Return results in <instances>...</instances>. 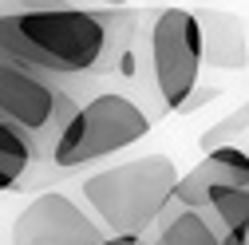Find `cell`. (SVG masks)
Here are the masks:
<instances>
[{
	"instance_id": "6da1fadb",
	"label": "cell",
	"mask_w": 249,
	"mask_h": 245,
	"mask_svg": "<svg viewBox=\"0 0 249 245\" xmlns=\"http://www.w3.org/2000/svg\"><path fill=\"white\" fill-rule=\"evenodd\" d=\"M0 52L55 79H95L107 59L103 8H48L0 16Z\"/></svg>"
},
{
	"instance_id": "7a4b0ae2",
	"label": "cell",
	"mask_w": 249,
	"mask_h": 245,
	"mask_svg": "<svg viewBox=\"0 0 249 245\" xmlns=\"http://www.w3.org/2000/svg\"><path fill=\"white\" fill-rule=\"evenodd\" d=\"M174 186H178L174 162L166 155H146V158H131L83 178L79 190L95 213V222L111 237L115 233L146 237L159 226L162 210L174 202Z\"/></svg>"
},
{
	"instance_id": "3957f363",
	"label": "cell",
	"mask_w": 249,
	"mask_h": 245,
	"mask_svg": "<svg viewBox=\"0 0 249 245\" xmlns=\"http://www.w3.org/2000/svg\"><path fill=\"white\" fill-rule=\"evenodd\" d=\"M150 127H154V115L139 99H131L127 91H95L91 99L75 107L64 135L55 139L48 162L55 170H79L95 158L135 146L139 139L150 135Z\"/></svg>"
},
{
	"instance_id": "277c9868",
	"label": "cell",
	"mask_w": 249,
	"mask_h": 245,
	"mask_svg": "<svg viewBox=\"0 0 249 245\" xmlns=\"http://www.w3.org/2000/svg\"><path fill=\"white\" fill-rule=\"evenodd\" d=\"M139 36L146 68L139 83L150 79L159 111H178L202 75V24L190 8H154L139 16Z\"/></svg>"
},
{
	"instance_id": "5b68a950",
	"label": "cell",
	"mask_w": 249,
	"mask_h": 245,
	"mask_svg": "<svg viewBox=\"0 0 249 245\" xmlns=\"http://www.w3.org/2000/svg\"><path fill=\"white\" fill-rule=\"evenodd\" d=\"M75 107L79 99L68 87V79H55L32 64H24V59L0 52V119L32 139L40 162L52 158V146L64 135Z\"/></svg>"
},
{
	"instance_id": "8992f818",
	"label": "cell",
	"mask_w": 249,
	"mask_h": 245,
	"mask_svg": "<svg viewBox=\"0 0 249 245\" xmlns=\"http://www.w3.org/2000/svg\"><path fill=\"white\" fill-rule=\"evenodd\" d=\"M111 237L64 190H40L12 222V245H99Z\"/></svg>"
},
{
	"instance_id": "52a82bcc",
	"label": "cell",
	"mask_w": 249,
	"mask_h": 245,
	"mask_svg": "<svg viewBox=\"0 0 249 245\" xmlns=\"http://www.w3.org/2000/svg\"><path fill=\"white\" fill-rule=\"evenodd\" d=\"M230 186H249V155L241 146L206 150V158L190 174L178 178L174 206H182V210H206L217 190H230Z\"/></svg>"
},
{
	"instance_id": "ba28073f",
	"label": "cell",
	"mask_w": 249,
	"mask_h": 245,
	"mask_svg": "<svg viewBox=\"0 0 249 245\" xmlns=\"http://www.w3.org/2000/svg\"><path fill=\"white\" fill-rule=\"evenodd\" d=\"M194 16L202 24V64L226 71L245 68V24L222 8H202Z\"/></svg>"
},
{
	"instance_id": "9c48e42d",
	"label": "cell",
	"mask_w": 249,
	"mask_h": 245,
	"mask_svg": "<svg viewBox=\"0 0 249 245\" xmlns=\"http://www.w3.org/2000/svg\"><path fill=\"white\" fill-rule=\"evenodd\" d=\"M150 245H222V241H217V222L206 210H182L170 202L154 226Z\"/></svg>"
},
{
	"instance_id": "30bf717a",
	"label": "cell",
	"mask_w": 249,
	"mask_h": 245,
	"mask_svg": "<svg viewBox=\"0 0 249 245\" xmlns=\"http://www.w3.org/2000/svg\"><path fill=\"white\" fill-rule=\"evenodd\" d=\"M40 162L36 146L28 135H20L12 122L0 119V194L4 190H16L28 182V170Z\"/></svg>"
},
{
	"instance_id": "8fae6325",
	"label": "cell",
	"mask_w": 249,
	"mask_h": 245,
	"mask_svg": "<svg viewBox=\"0 0 249 245\" xmlns=\"http://www.w3.org/2000/svg\"><path fill=\"white\" fill-rule=\"evenodd\" d=\"M206 213L217 222V229L245 233V226H249V186H230V190H217V194L210 198Z\"/></svg>"
},
{
	"instance_id": "7c38bea8",
	"label": "cell",
	"mask_w": 249,
	"mask_h": 245,
	"mask_svg": "<svg viewBox=\"0 0 249 245\" xmlns=\"http://www.w3.org/2000/svg\"><path fill=\"white\" fill-rule=\"evenodd\" d=\"M245 127H249V103H241V107H237L233 115H226L222 122H217V127H210V131H206V135L198 139V146H202V150H217V146H233L230 139H233V135H241Z\"/></svg>"
},
{
	"instance_id": "4fadbf2b",
	"label": "cell",
	"mask_w": 249,
	"mask_h": 245,
	"mask_svg": "<svg viewBox=\"0 0 249 245\" xmlns=\"http://www.w3.org/2000/svg\"><path fill=\"white\" fill-rule=\"evenodd\" d=\"M48 8H75L71 0H0V16L12 12H48Z\"/></svg>"
},
{
	"instance_id": "5bb4252c",
	"label": "cell",
	"mask_w": 249,
	"mask_h": 245,
	"mask_svg": "<svg viewBox=\"0 0 249 245\" xmlns=\"http://www.w3.org/2000/svg\"><path fill=\"white\" fill-rule=\"evenodd\" d=\"M217 95H222V91H217L213 83H198L194 91H190V95H186V103L178 107V115H190V111H198V107H206L210 99H217Z\"/></svg>"
},
{
	"instance_id": "9a60e30c",
	"label": "cell",
	"mask_w": 249,
	"mask_h": 245,
	"mask_svg": "<svg viewBox=\"0 0 249 245\" xmlns=\"http://www.w3.org/2000/svg\"><path fill=\"white\" fill-rule=\"evenodd\" d=\"M103 4H107V8H119V4H127V0H103Z\"/></svg>"
},
{
	"instance_id": "2e32d148",
	"label": "cell",
	"mask_w": 249,
	"mask_h": 245,
	"mask_svg": "<svg viewBox=\"0 0 249 245\" xmlns=\"http://www.w3.org/2000/svg\"><path fill=\"white\" fill-rule=\"evenodd\" d=\"M245 245H249V226H245Z\"/></svg>"
}]
</instances>
